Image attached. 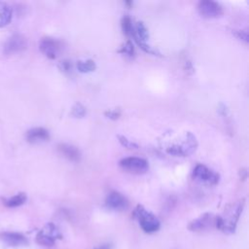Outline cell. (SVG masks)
<instances>
[{"instance_id": "603a6c76", "label": "cell", "mask_w": 249, "mask_h": 249, "mask_svg": "<svg viewBox=\"0 0 249 249\" xmlns=\"http://www.w3.org/2000/svg\"><path fill=\"white\" fill-rule=\"evenodd\" d=\"M104 115H105V117H107L110 120H118L121 117L122 112H121V110L119 108L109 109V110L104 112Z\"/></svg>"}, {"instance_id": "8992f818", "label": "cell", "mask_w": 249, "mask_h": 249, "mask_svg": "<svg viewBox=\"0 0 249 249\" xmlns=\"http://www.w3.org/2000/svg\"><path fill=\"white\" fill-rule=\"evenodd\" d=\"M120 166L124 170H126L127 172L134 173V174L145 173L149 168L148 161L138 157H127L121 160Z\"/></svg>"}, {"instance_id": "44dd1931", "label": "cell", "mask_w": 249, "mask_h": 249, "mask_svg": "<svg viewBox=\"0 0 249 249\" xmlns=\"http://www.w3.org/2000/svg\"><path fill=\"white\" fill-rule=\"evenodd\" d=\"M119 53H125L127 55H133L134 54V47H133V44L130 40H127L124 45L121 48V50L118 51Z\"/></svg>"}, {"instance_id": "484cf974", "label": "cell", "mask_w": 249, "mask_h": 249, "mask_svg": "<svg viewBox=\"0 0 249 249\" xmlns=\"http://www.w3.org/2000/svg\"><path fill=\"white\" fill-rule=\"evenodd\" d=\"M60 67H61V70L68 71L71 68V63L69 61H67V60H63L60 63Z\"/></svg>"}, {"instance_id": "ba28073f", "label": "cell", "mask_w": 249, "mask_h": 249, "mask_svg": "<svg viewBox=\"0 0 249 249\" xmlns=\"http://www.w3.org/2000/svg\"><path fill=\"white\" fill-rule=\"evenodd\" d=\"M199 15L205 18H219L224 14L223 7L220 3L212 0H202L197 4Z\"/></svg>"}, {"instance_id": "9a60e30c", "label": "cell", "mask_w": 249, "mask_h": 249, "mask_svg": "<svg viewBox=\"0 0 249 249\" xmlns=\"http://www.w3.org/2000/svg\"><path fill=\"white\" fill-rule=\"evenodd\" d=\"M0 239L11 246H19L27 243V239L25 238V236L18 232H12V231L0 232Z\"/></svg>"}, {"instance_id": "ffe728a7", "label": "cell", "mask_w": 249, "mask_h": 249, "mask_svg": "<svg viewBox=\"0 0 249 249\" xmlns=\"http://www.w3.org/2000/svg\"><path fill=\"white\" fill-rule=\"evenodd\" d=\"M87 114V109L86 107L80 103V102H76L73 106H72V109H71V115L74 117V118H84Z\"/></svg>"}, {"instance_id": "9c48e42d", "label": "cell", "mask_w": 249, "mask_h": 249, "mask_svg": "<svg viewBox=\"0 0 249 249\" xmlns=\"http://www.w3.org/2000/svg\"><path fill=\"white\" fill-rule=\"evenodd\" d=\"M40 51L50 59H54L57 57L60 50L61 45L59 41L52 37H45L42 38L39 43Z\"/></svg>"}, {"instance_id": "52a82bcc", "label": "cell", "mask_w": 249, "mask_h": 249, "mask_svg": "<svg viewBox=\"0 0 249 249\" xmlns=\"http://www.w3.org/2000/svg\"><path fill=\"white\" fill-rule=\"evenodd\" d=\"M61 237L58 229L52 223L47 224L36 236V240L39 244L44 246H52L57 239Z\"/></svg>"}, {"instance_id": "30bf717a", "label": "cell", "mask_w": 249, "mask_h": 249, "mask_svg": "<svg viewBox=\"0 0 249 249\" xmlns=\"http://www.w3.org/2000/svg\"><path fill=\"white\" fill-rule=\"evenodd\" d=\"M215 224H216V216H214L211 213H204L198 218L193 220L188 225V229L192 231H203L215 226Z\"/></svg>"}, {"instance_id": "4fadbf2b", "label": "cell", "mask_w": 249, "mask_h": 249, "mask_svg": "<svg viewBox=\"0 0 249 249\" xmlns=\"http://www.w3.org/2000/svg\"><path fill=\"white\" fill-rule=\"evenodd\" d=\"M57 150L64 158H66L70 161L77 162L81 160V153L79 149L73 145L61 143V144H58Z\"/></svg>"}, {"instance_id": "d6986e66", "label": "cell", "mask_w": 249, "mask_h": 249, "mask_svg": "<svg viewBox=\"0 0 249 249\" xmlns=\"http://www.w3.org/2000/svg\"><path fill=\"white\" fill-rule=\"evenodd\" d=\"M121 26H122L123 33L126 36L131 37V34H132V31H133V24H132L131 18L128 16L123 17V18L121 20Z\"/></svg>"}, {"instance_id": "7c38bea8", "label": "cell", "mask_w": 249, "mask_h": 249, "mask_svg": "<svg viewBox=\"0 0 249 249\" xmlns=\"http://www.w3.org/2000/svg\"><path fill=\"white\" fill-rule=\"evenodd\" d=\"M105 202L109 208L117 211H123L128 207V200L119 192H111L108 194Z\"/></svg>"}, {"instance_id": "8fae6325", "label": "cell", "mask_w": 249, "mask_h": 249, "mask_svg": "<svg viewBox=\"0 0 249 249\" xmlns=\"http://www.w3.org/2000/svg\"><path fill=\"white\" fill-rule=\"evenodd\" d=\"M27 48L26 39L20 34L12 35L4 45V52L7 54H14L24 51Z\"/></svg>"}, {"instance_id": "277c9868", "label": "cell", "mask_w": 249, "mask_h": 249, "mask_svg": "<svg viewBox=\"0 0 249 249\" xmlns=\"http://www.w3.org/2000/svg\"><path fill=\"white\" fill-rule=\"evenodd\" d=\"M131 37H133L134 41L137 43V45L146 53L151 54H160L157 50L153 49L151 46L147 44V41L149 39V33L148 29L145 26V24L142 21H137L133 25V31L131 34Z\"/></svg>"}, {"instance_id": "5bb4252c", "label": "cell", "mask_w": 249, "mask_h": 249, "mask_svg": "<svg viewBox=\"0 0 249 249\" xmlns=\"http://www.w3.org/2000/svg\"><path fill=\"white\" fill-rule=\"evenodd\" d=\"M26 139L30 143L45 142L50 139V133L44 127H33L27 131Z\"/></svg>"}, {"instance_id": "7a4b0ae2", "label": "cell", "mask_w": 249, "mask_h": 249, "mask_svg": "<svg viewBox=\"0 0 249 249\" xmlns=\"http://www.w3.org/2000/svg\"><path fill=\"white\" fill-rule=\"evenodd\" d=\"M197 148L196 136L191 132H186L180 143L173 144L166 148V153L175 157H188Z\"/></svg>"}, {"instance_id": "5b68a950", "label": "cell", "mask_w": 249, "mask_h": 249, "mask_svg": "<svg viewBox=\"0 0 249 249\" xmlns=\"http://www.w3.org/2000/svg\"><path fill=\"white\" fill-rule=\"evenodd\" d=\"M193 177L196 180L208 186L217 185L220 180V175L217 172L201 163L196 164V167L194 168Z\"/></svg>"}, {"instance_id": "e0dca14e", "label": "cell", "mask_w": 249, "mask_h": 249, "mask_svg": "<svg viewBox=\"0 0 249 249\" xmlns=\"http://www.w3.org/2000/svg\"><path fill=\"white\" fill-rule=\"evenodd\" d=\"M27 197H26V195L24 193H19L8 199L5 200V205L7 207H18V206H20L22 205L25 201H26Z\"/></svg>"}, {"instance_id": "3957f363", "label": "cell", "mask_w": 249, "mask_h": 249, "mask_svg": "<svg viewBox=\"0 0 249 249\" xmlns=\"http://www.w3.org/2000/svg\"><path fill=\"white\" fill-rule=\"evenodd\" d=\"M133 216L138 221L140 227L145 232H155L160 229V224L159 219L152 212L147 210L143 205L138 204L135 207Z\"/></svg>"}, {"instance_id": "7402d4cb", "label": "cell", "mask_w": 249, "mask_h": 249, "mask_svg": "<svg viewBox=\"0 0 249 249\" xmlns=\"http://www.w3.org/2000/svg\"><path fill=\"white\" fill-rule=\"evenodd\" d=\"M118 139H119V142L125 148L127 149H137L138 148V145L134 142H132L131 140L127 139L126 137H124V135H118Z\"/></svg>"}, {"instance_id": "4316f807", "label": "cell", "mask_w": 249, "mask_h": 249, "mask_svg": "<svg viewBox=\"0 0 249 249\" xmlns=\"http://www.w3.org/2000/svg\"><path fill=\"white\" fill-rule=\"evenodd\" d=\"M96 249H108V248L105 247V246H103V247H99V248H96Z\"/></svg>"}, {"instance_id": "cb8c5ba5", "label": "cell", "mask_w": 249, "mask_h": 249, "mask_svg": "<svg viewBox=\"0 0 249 249\" xmlns=\"http://www.w3.org/2000/svg\"><path fill=\"white\" fill-rule=\"evenodd\" d=\"M232 33L240 40L244 41L245 43H248V31L247 29H239V30H232Z\"/></svg>"}, {"instance_id": "2e32d148", "label": "cell", "mask_w": 249, "mask_h": 249, "mask_svg": "<svg viewBox=\"0 0 249 249\" xmlns=\"http://www.w3.org/2000/svg\"><path fill=\"white\" fill-rule=\"evenodd\" d=\"M12 15L13 13L11 7L5 2H0V27L6 26L10 23Z\"/></svg>"}, {"instance_id": "6da1fadb", "label": "cell", "mask_w": 249, "mask_h": 249, "mask_svg": "<svg viewBox=\"0 0 249 249\" xmlns=\"http://www.w3.org/2000/svg\"><path fill=\"white\" fill-rule=\"evenodd\" d=\"M245 205V198H240L237 201L230 203L224 210L223 214L216 216V224L219 230L226 233H231L234 231L240 214Z\"/></svg>"}, {"instance_id": "ac0fdd59", "label": "cell", "mask_w": 249, "mask_h": 249, "mask_svg": "<svg viewBox=\"0 0 249 249\" xmlns=\"http://www.w3.org/2000/svg\"><path fill=\"white\" fill-rule=\"evenodd\" d=\"M77 69L81 73H89L96 69V64L92 59L79 60L77 61Z\"/></svg>"}, {"instance_id": "d4e9b609", "label": "cell", "mask_w": 249, "mask_h": 249, "mask_svg": "<svg viewBox=\"0 0 249 249\" xmlns=\"http://www.w3.org/2000/svg\"><path fill=\"white\" fill-rule=\"evenodd\" d=\"M238 174H239V178H240V180L245 181V180L247 179L248 172H247V169H246V168H240V169H239V171H238Z\"/></svg>"}]
</instances>
